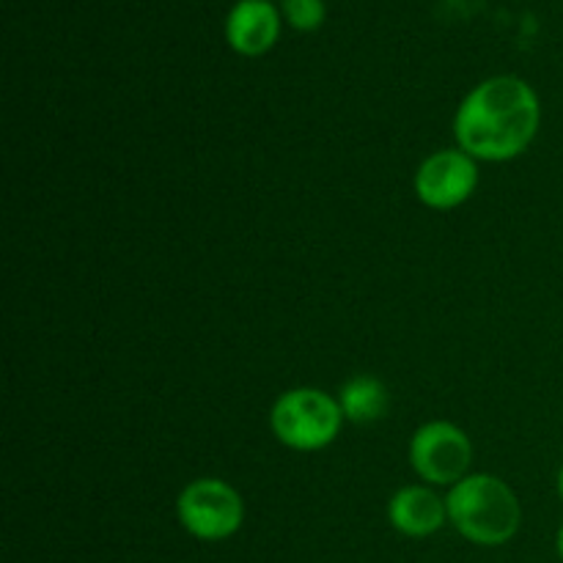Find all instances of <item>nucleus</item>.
<instances>
[{"mask_svg": "<svg viewBox=\"0 0 563 563\" xmlns=\"http://www.w3.org/2000/svg\"><path fill=\"white\" fill-rule=\"evenodd\" d=\"M542 126L537 88L517 75H495L467 91L454 113V141L478 163H509L528 152Z\"/></svg>", "mask_w": 563, "mask_h": 563, "instance_id": "nucleus-1", "label": "nucleus"}, {"mask_svg": "<svg viewBox=\"0 0 563 563\" xmlns=\"http://www.w3.org/2000/svg\"><path fill=\"white\" fill-rule=\"evenodd\" d=\"M449 522L462 539L478 548L511 542L522 526V506L515 489L493 473H471L445 495Z\"/></svg>", "mask_w": 563, "mask_h": 563, "instance_id": "nucleus-2", "label": "nucleus"}, {"mask_svg": "<svg viewBox=\"0 0 563 563\" xmlns=\"http://www.w3.org/2000/svg\"><path fill=\"white\" fill-rule=\"evenodd\" d=\"M339 399L322 388H291L275 399L269 410V429L275 440L291 451H322L333 443L344 427Z\"/></svg>", "mask_w": 563, "mask_h": 563, "instance_id": "nucleus-3", "label": "nucleus"}, {"mask_svg": "<svg viewBox=\"0 0 563 563\" xmlns=\"http://www.w3.org/2000/svg\"><path fill=\"white\" fill-rule=\"evenodd\" d=\"M176 517L190 537L223 542L245 522V500L223 478H196L176 498Z\"/></svg>", "mask_w": 563, "mask_h": 563, "instance_id": "nucleus-4", "label": "nucleus"}, {"mask_svg": "<svg viewBox=\"0 0 563 563\" xmlns=\"http://www.w3.org/2000/svg\"><path fill=\"white\" fill-rule=\"evenodd\" d=\"M410 467L429 487H454L471 476L473 443L465 429L451 421H429L416 429L407 449Z\"/></svg>", "mask_w": 563, "mask_h": 563, "instance_id": "nucleus-5", "label": "nucleus"}, {"mask_svg": "<svg viewBox=\"0 0 563 563\" xmlns=\"http://www.w3.org/2000/svg\"><path fill=\"white\" fill-rule=\"evenodd\" d=\"M416 196L434 212H451L471 201L478 187V159L460 146L432 152L416 170Z\"/></svg>", "mask_w": 563, "mask_h": 563, "instance_id": "nucleus-6", "label": "nucleus"}, {"mask_svg": "<svg viewBox=\"0 0 563 563\" xmlns=\"http://www.w3.org/2000/svg\"><path fill=\"white\" fill-rule=\"evenodd\" d=\"M284 14L273 0H236L225 16V42L245 58L269 53L280 36Z\"/></svg>", "mask_w": 563, "mask_h": 563, "instance_id": "nucleus-7", "label": "nucleus"}, {"mask_svg": "<svg viewBox=\"0 0 563 563\" xmlns=\"http://www.w3.org/2000/svg\"><path fill=\"white\" fill-rule=\"evenodd\" d=\"M388 522L401 537L427 539L449 522V506L429 484H407L390 495Z\"/></svg>", "mask_w": 563, "mask_h": 563, "instance_id": "nucleus-8", "label": "nucleus"}, {"mask_svg": "<svg viewBox=\"0 0 563 563\" xmlns=\"http://www.w3.org/2000/svg\"><path fill=\"white\" fill-rule=\"evenodd\" d=\"M339 405L346 421L352 423H377L383 421L385 412L390 407V394L385 388L383 379L368 377V374H357V377L346 379L339 390Z\"/></svg>", "mask_w": 563, "mask_h": 563, "instance_id": "nucleus-9", "label": "nucleus"}, {"mask_svg": "<svg viewBox=\"0 0 563 563\" xmlns=\"http://www.w3.org/2000/svg\"><path fill=\"white\" fill-rule=\"evenodd\" d=\"M280 14H284V20L295 31L311 33L324 25V20H328V5H324V0H284Z\"/></svg>", "mask_w": 563, "mask_h": 563, "instance_id": "nucleus-10", "label": "nucleus"}, {"mask_svg": "<svg viewBox=\"0 0 563 563\" xmlns=\"http://www.w3.org/2000/svg\"><path fill=\"white\" fill-rule=\"evenodd\" d=\"M555 550H559V559L563 561V526L559 528V537H555Z\"/></svg>", "mask_w": 563, "mask_h": 563, "instance_id": "nucleus-11", "label": "nucleus"}, {"mask_svg": "<svg viewBox=\"0 0 563 563\" xmlns=\"http://www.w3.org/2000/svg\"><path fill=\"white\" fill-rule=\"evenodd\" d=\"M555 489H559V498L563 500V465H561V471H559V478H555Z\"/></svg>", "mask_w": 563, "mask_h": 563, "instance_id": "nucleus-12", "label": "nucleus"}]
</instances>
